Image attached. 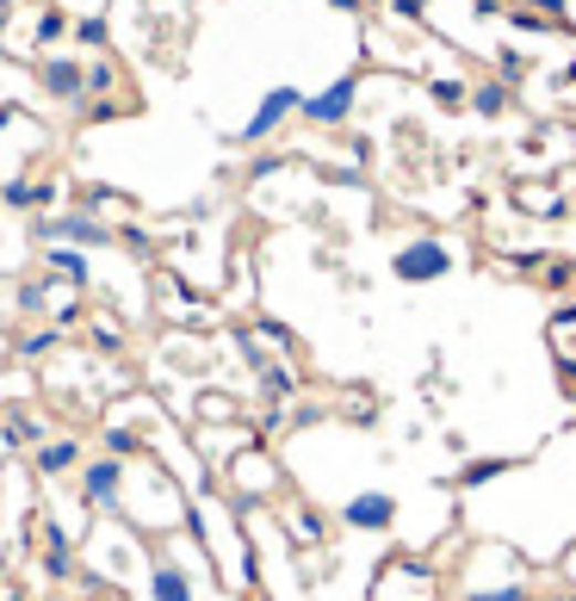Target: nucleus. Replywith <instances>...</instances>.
I'll list each match as a JSON object with an SVG mask.
<instances>
[{
  "mask_svg": "<svg viewBox=\"0 0 576 601\" xmlns=\"http://www.w3.org/2000/svg\"><path fill=\"white\" fill-rule=\"evenodd\" d=\"M32 242H44V249H112L118 242V230H112L106 218H94V211H44V218H32Z\"/></svg>",
  "mask_w": 576,
  "mask_h": 601,
  "instance_id": "1",
  "label": "nucleus"
},
{
  "mask_svg": "<svg viewBox=\"0 0 576 601\" xmlns=\"http://www.w3.org/2000/svg\"><path fill=\"white\" fill-rule=\"evenodd\" d=\"M223 477H230V508H235V515L261 508L266 496L280 491V465H273V453H266V446H249V453H235Z\"/></svg>",
  "mask_w": 576,
  "mask_h": 601,
  "instance_id": "2",
  "label": "nucleus"
},
{
  "mask_svg": "<svg viewBox=\"0 0 576 601\" xmlns=\"http://www.w3.org/2000/svg\"><path fill=\"white\" fill-rule=\"evenodd\" d=\"M452 267H459V254H452L447 236H416L390 254V273L404 285H434V280H447Z\"/></svg>",
  "mask_w": 576,
  "mask_h": 601,
  "instance_id": "3",
  "label": "nucleus"
},
{
  "mask_svg": "<svg viewBox=\"0 0 576 601\" xmlns=\"http://www.w3.org/2000/svg\"><path fill=\"white\" fill-rule=\"evenodd\" d=\"M297 112H304V94H297V87H266L261 106L249 112V125L235 130V149H261V143H273Z\"/></svg>",
  "mask_w": 576,
  "mask_h": 601,
  "instance_id": "4",
  "label": "nucleus"
},
{
  "mask_svg": "<svg viewBox=\"0 0 576 601\" xmlns=\"http://www.w3.org/2000/svg\"><path fill=\"white\" fill-rule=\"evenodd\" d=\"M75 484H81V503L94 508V515H125V484H130V465L125 460H87L75 472Z\"/></svg>",
  "mask_w": 576,
  "mask_h": 601,
  "instance_id": "5",
  "label": "nucleus"
},
{
  "mask_svg": "<svg viewBox=\"0 0 576 601\" xmlns=\"http://www.w3.org/2000/svg\"><path fill=\"white\" fill-rule=\"evenodd\" d=\"M440 595V570L421 558H390L373 583V601H434Z\"/></svg>",
  "mask_w": 576,
  "mask_h": 601,
  "instance_id": "6",
  "label": "nucleus"
},
{
  "mask_svg": "<svg viewBox=\"0 0 576 601\" xmlns=\"http://www.w3.org/2000/svg\"><path fill=\"white\" fill-rule=\"evenodd\" d=\"M143 595L149 601H199V577L174 558V546H156L149 565H143Z\"/></svg>",
  "mask_w": 576,
  "mask_h": 601,
  "instance_id": "7",
  "label": "nucleus"
},
{
  "mask_svg": "<svg viewBox=\"0 0 576 601\" xmlns=\"http://www.w3.org/2000/svg\"><path fill=\"white\" fill-rule=\"evenodd\" d=\"M354 106H359V75L347 68V75H335L323 87V94H304V125H316V130H335V125H347L354 118Z\"/></svg>",
  "mask_w": 576,
  "mask_h": 601,
  "instance_id": "8",
  "label": "nucleus"
},
{
  "mask_svg": "<svg viewBox=\"0 0 576 601\" xmlns=\"http://www.w3.org/2000/svg\"><path fill=\"white\" fill-rule=\"evenodd\" d=\"M38 539H44V546H38V570H44V583H75L81 558H75V539L63 534V521L44 515V521H38Z\"/></svg>",
  "mask_w": 576,
  "mask_h": 601,
  "instance_id": "9",
  "label": "nucleus"
},
{
  "mask_svg": "<svg viewBox=\"0 0 576 601\" xmlns=\"http://www.w3.org/2000/svg\"><path fill=\"white\" fill-rule=\"evenodd\" d=\"M38 87H44L56 106H87V63L81 56H44L38 63Z\"/></svg>",
  "mask_w": 576,
  "mask_h": 601,
  "instance_id": "10",
  "label": "nucleus"
},
{
  "mask_svg": "<svg viewBox=\"0 0 576 601\" xmlns=\"http://www.w3.org/2000/svg\"><path fill=\"white\" fill-rule=\"evenodd\" d=\"M342 527H354V534H390V527H397V496L390 491H354L342 503Z\"/></svg>",
  "mask_w": 576,
  "mask_h": 601,
  "instance_id": "11",
  "label": "nucleus"
},
{
  "mask_svg": "<svg viewBox=\"0 0 576 601\" xmlns=\"http://www.w3.org/2000/svg\"><path fill=\"white\" fill-rule=\"evenodd\" d=\"M81 465H87V446H81L75 434H50V441L32 446V472L38 477H69V472H81Z\"/></svg>",
  "mask_w": 576,
  "mask_h": 601,
  "instance_id": "12",
  "label": "nucleus"
},
{
  "mask_svg": "<svg viewBox=\"0 0 576 601\" xmlns=\"http://www.w3.org/2000/svg\"><path fill=\"white\" fill-rule=\"evenodd\" d=\"M56 199H63L56 180H7V187H0V205L7 211H38V218H44V211H56Z\"/></svg>",
  "mask_w": 576,
  "mask_h": 601,
  "instance_id": "13",
  "label": "nucleus"
},
{
  "mask_svg": "<svg viewBox=\"0 0 576 601\" xmlns=\"http://www.w3.org/2000/svg\"><path fill=\"white\" fill-rule=\"evenodd\" d=\"M514 465H521L514 453H483V460H465L459 472H452V491H490V484H502Z\"/></svg>",
  "mask_w": 576,
  "mask_h": 601,
  "instance_id": "14",
  "label": "nucleus"
},
{
  "mask_svg": "<svg viewBox=\"0 0 576 601\" xmlns=\"http://www.w3.org/2000/svg\"><path fill=\"white\" fill-rule=\"evenodd\" d=\"M44 280H63L75 292H87L94 285V261H87V249H44Z\"/></svg>",
  "mask_w": 576,
  "mask_h": 601,
  "instance_id": "15",
  "label": "nucleus"
},
{
  "mask_svg": "<svg viewBox=\"0 0 576 601\" xmlns=\"http://www.w3.org/2000/svg\"><path fill=\"white\" fill-rule=\"evenodd\" d=\"M38 441H50L44 415H32V410H0V446H7V453H25V446H38Z\"/></svg>",
  "mask_w": 576,
  "mask_h": 601,
  "instance_id": "16",
  "label": "nucleus"
},
{
  "mask_svg": "<svg viewBox=\"0 0 576 601\" xmlns=\"http://www.w3.org/2000/svg\"><path fill=\"white\" fill-rule=\"evenodd\" d=\"M285 527H292L297 546H328V515L316 503H292L285 508Z\"/></svg>",
  "mask_w": 576,
  "mask_h": 601,
  "instance_id": "17",
  "label": "nucleus"
},
{
  "mask_svg": "<svg viewBox=\"0 0 576 601\" xmlns=\"http://www.w3.org/2000/svg\"><path fill=\"white\" fill-rule=\"evenodd\" d=\"M471 112H478V118H509L514 112V87L509 81H478V87H471Z\"/></svg>",
  "mask_w": 576,
  "mask_h": 601,
  "instance_id": "18",
  "label": "nucleus"
},
{
  "mask_svg": "<svg viewBox=\"0 0 576 601\" xmlns=\"http://www.w3.org/2000/svg\"><path fill=\"white\" fill-rule=\"evenodd\" d=\"M254 384H261L266 403H292V397H297V372L285 360H266L261 372H254Z\"/></svg>",
  "mask_w": 576,
  "mask_h": 601,
  "instance_id": "19",
  "label": "nucleus"
},
{
  "mask_svg": "<svg viewBox=\"0 0 576 601\" xmlns=\"http://www.w3.org/2000/svg\"><path fill=\"white\" fill-rule=\"evenodd\" d=\"M143 446H149V441H137V434H130V428H125V415H112V422L106 428H100V453H106V460H137V453H143Z\"/></svg>",
  "mask_w": 576,
  "mask_h": 601,
  "instance_id": "20",
  "label": "nucleus"
},
{
  "mask_svg": "<svg viewBox=\"0 0 576 601\" xmlns=\"http://www.w3.org/2000/svg\"><path fill=\"white\" fill-rule=\"evenodd\" d=\"M69 341V329H56V323H38V329L19 335V360H44V354H56Z\"/></svg>",
  "mask_w": 576,
  "mask_h": 601,
  "instance_id": "21",
  "label": "nucleus"
},
{
  "mask_svg": "<svg viewBox=\"0 0 576 601\" xmlns=\"http://www.w3.org/2000/svg\"><path fill=\"white\" fill-rule=\"evenodd\" d=\"M50 292H56V280H25L13 292V310L19 317H50Z\"/></svg>",
  "mask_w": 576,
  "mask_h": 601,
  "instance_id": "22",
  "label": "nucleus"
},
{
  "mask_svg": "<svg viewBox=\"0 0 576 601\" xmlns=\"http://www.w3.org/2000/svg\"><path fill=\"white\" fill-rule=\"evenodd\" d=\"M540 285L552 292V298H564V292L576 285V254H552V261L540 267Z\"/></svg>",
  "mask_w": 576,
  "mask_h": 601,
  "instance_id": "23",
  "label": "nucleus"
},
{
  "mask_svg": "<svg viewBox=\"0 0 576 601\" xmlns=\"http://www.w3.org/2000/svg\"><path fill=\"white\" fill-rule=\"evenodd\" d=\"M87 99H118V63H112V56H94V63H87Z\"/></svg>",
  "mask_w": 576,
  "mask_h": 601,
  "instance_id": "24",
  "label": "nucleus"
},
{
  "mask_svg": "<svg viewBox=\"0 0 576 601\" xmlns=\"http://www.w3.org/2000/svg\"><path fill=\"white\" fill-rule=\"evenodd\" d=\"M428 94H434V106H471V81H459V75H434L428 81Z\"/></svg>",
  "mask_w": 576,
  "mask_h": 601,
  "instance_id": "25",
  "label": "nucleus"
},
{
  "mask_svg": "<svg viewBox=\"0 0 576 601\" xmlns=\"http://www.w3.org/2000/svg\"><path fill=\"white\" fill-rule=\"evenodd\" d=\"M514 25V32H527V38H545L552 32V25H558V19H545V13H533V7H509V13H502Z\"/></svg>",
  "mask_w": 576,
  "mask_h": 601,
  "instance_id": "26",
  "label": "nucleus"
},
{
  "mask_svg": "<svg viewBox=\"0 0 576 601\" xmlns=\"http://www.w3.org/2000/svg\"><path fill=\"white\" fill-rule=\"evenodd\" d=\"M69 32H75V19H69V13H56V7H44V13H38V44H56V38H69Z\"/></svg>",
  "mask_w": 576,
  "mask_h": 601,
  "instance_id": "27",
  "label": "nucleus"
},
{
  "mask_svg": "<svg viewBox=\"0 0 576 601\" xmlns=\"http://www.w3.org/2000/svg\"><path fill=\"white\" fill-rule=\"evenodd\" d=\"M118 199H125L118 187H81V192H75V211H94V218H100V211H112Z\"/></svg>",
  "mask_w": 576,
  "mask_h": 601,
  "instance_id": "28",
  "label": "nucleus"
},
{
  "mask_svg": "<svg viewBox=\"0 0 576 601\" xmlns=\"http://www.w3.org/2000/svg\"><path fill=\"white\" fill-rule=\"evenodd\" d=\"M496 81H509L514 94H521V81H527V56H521V50H496Z\"/></svg>",
  "mask_w": 576,
  "mask_h": 601,
  "instance_id": "29",
  "label": "nucleus"
},
{
  "mask_svg": "<svg viewBox=\"0 0 576 601\" xmlns=\"http://www.w3.org/2000/svg\"><path fill=\"white\" fill-rule=\"evenodd\" d=\"M254 335H261V341H273L280 354H297V335L285 329V323H273V317H261V323H254Z\"/></svg>",
  "mask_w": 576,
  "mask_h": 601,
  "instance_id": "30",
  "label": "nucleus"
},
{
  "mask_svg": "<svg viewBox=\"0 0 576 601\" xmlns=\"http://www.w3.org/2000/svg\"><path fill=\"white\" fill-rule=\"evenodd\" d=\"M118 249H130L137 261H149V254H156V242H149V230H143V223H125V230H118Z\"/></svg>",
  "mask_w": 576,
  "mask_h": 601,
  "instance_id": "31",
  "label": "nucleus"
},
{
  "mask_svg": "<svg viewBox=\"0 0 576 601\" xmlns=\"http://www.w3.org/2000/svg\"><path fill=\"white\" fill-rule=\"evenodd\" d=\"M75 44H87V50H106V19H100V13L75 19Z\"/></svg>",
  "mask_w": 576,
  "mask_h": 601,
  "instance_id": "32",
  "label": "nucleus"
},
{
  "mask_svg": "<svg viewBox=\"0 0 576 601\" xmlns=\"http://www.w3.org/2000/svg\"><path fill=\"white\" fill-rule=\"evenodd\" d=\"M87 341H94V348H106V354H118V341H125V335H118V323H112V317H94V323H87Z\"/></svg>",
  "mask_w": 576,
  "mask_h": 601,
  "instance_id": "33",
  "label": "nucleus"
},
{
  "mask_svg": "<svg viewBox=\"0 0 576 601\" xmlns=\"http://www.w3.org/2000/svg\"><path fill=\"white\" fill-rule=\"evenodd\" d=\"M199 415H205V422H230V415H235V403H230V397H205V403H199Z\"/></svg>",
  "mask_w": 576,
  "mask_h": 601,
  "instance_id": "34",
  "label": "nucleus"
},
{
  "mask_svg": "<svg viewBox=\"0 0 576 601\" xmlns=\"http://www.w3.org/2000/svg\"><path fill=\"white\" fill-rule=\"evenodd\" d=\"M570 329H576V304H558V310H552V341H564Z\"/></svg>",
  "mask_w": 576,
  "mask_h": 601,
  "instance_id": "35",
  "label": "nucleus"
},
{
  "mask_svg": "<svg viewBox=\"0 0 576 601\" xmlns=\"http://www.w3.org/2000/svg\"><path fill=\"white\" fill-rule=\"evenodd\" d=\"M545 261H552V254H545V249H527V254H514L509 267H514V273H540Z\"/></svg>",
  "mask_w": 576,
  "mask_h": 601,
  "instance_id": "36",
  "label": "nucleus"
},
{
  "mask_svg": "<svg viewBox=\"0 0 576 601\" xmlns=\"http://www.w3.org/2000/svg\"><path fill=\"white\" fill-rule=\"evenodd\" d=\"M285 168V156H254L249 161V180H266V175H280Z\"/></svg>",
  "mask_w": 576,
  "mask_h": 601,
  "instance_id": "37",
  "label": "nucleus"
},
{
  "mask_svg": "<svg viewBox=\"0 0 576 601\" xmlns=\"http://www.w3.org/2000/svg\"><path fill=\"white\" fill-rule=\"evenodd\" d=\"M521 7H533V13H545V19H564V13H570V0H521Z\"/></svg>",
  "mask_w": 576,
  "mask_h": 601,
  "instance_id": "38",
  "label": "nucleus"
},
{
  "mask_svg": "<svg viewBox=\"0 0 576 601\" xmlns=\"http://www.w3.org/2000/svg\"><path fill=\"white\" fill-rule=\"evenodd\" d=\"M471 13H478V19H502L509 7H502V0H471Z\"/></svg>",
  "mask_w": 576,
  "mask_h": 601,
  "instance_id": "39",
  "label": "nucleus"
},
{
  "mask_svg": "<svg viewBox=\"0 0 576 601\" xmlns=\"http://www.w3.org/2000/svg\"><path fill=\"white\" fill-rule=\"evenodd\" d=\"M390 13L397 19H421V0H390Z\"/></svg>",
  "mask_w": 576,
  "mask_h": 601,
  "instance_id": "40",
  "label": "nucleus"
},
{
  "mask_svg": "<svg viewBox=\"0 0 576 601\" xmlns=\"http://www.w3.org/2000/svg\"><path fill=\"white\" fill-rule=\"evenodd\" d=\"M558 87H576V56H570V63L558 68Z\"/></svg>",
  "mask_w": 576,
  "mask_h": 601,
  "instance_id": "41",
  "label": "nucleus"
},
{
  "mask_svg": "<svg viewBox=\"0 0 576 601\" xmlns=\"http://www.w3.org/2000/svg\"><path fill=\"white\" fill-rule=\"evenodd\" d=\"M552 601H576V577H564V589H558Z\"/></svg>",
  "mask_w": 576,
  "mask_h": 601,
  "instance_id": "42",
  "label": "nucleus"
},
{
  "mask_svg": "<svg viewBox=\"0 0 576 601\" xmlns=\"http://www.w3.org/2000/svg\"><path fill=\"white\" fill-rule=\"evenodd\" d=\"M328 7H335V13H359V0H328Z\"/></svg>",
  "mask_w": 576,
  "mask_h": 601,
  "instance_id": "43",
  "label": "nucleus"
},
{
  "mask_svg": "<svg viewBox=\"0 0 576 601\" xmlns=\"http://www.w3.org/2000/svg\"><path fill=\"white\" fill-rule=\"evenodd\" d=\"M0 44H7V0H0Z\"/></svg>",
  "mask_w": 576,
  "mask_h": 601,
  "instance_id": "44",
  "label": "nucleus"
},
{
  "mask_svg": "<svg viewBox=\"0 0 576 601\" xmlns=\"http://www.w3.org/2000/svg\"><path fill=\"white\" fill-rule=\"evenodd\" d=\"M570 223H576V199H570Z\"/></svg>",
  "mask_w": 576,
  "mask_h": 601,
  "instance_id": "45",
  "label": "nucleus"
},
{
  "mask_svg": "<svg viewBox=\"0 0 576 601\" xmlns=\"http://www.w3.org/2000/svg\"><path fill=\"white\" fill-rule=\"evenodd\" d=\"M570 397H576V391H570Z\"/></svg>",
  "mask_w": 576,
  "mask_h": 601,
  "instance_id": "46",
  "label": "nucleus"
}]
</instances>
